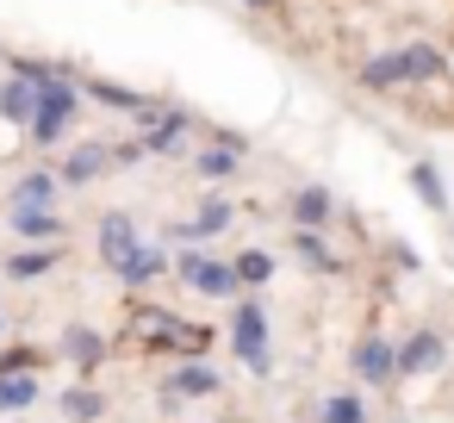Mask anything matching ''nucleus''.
<instances>
[{"instance_id": "obj_11", "label": "nucleus", "mask_w": 454, "mask_h": 423, "mask_svg": "<svg viewBox=\"0 0 454 423\" xmlns=\"http://www.w3.org/2000/svg\"><path fill=\"white\" fill-rule=\"evenodd\" d=\"M100 168H106V150L94 144V150H75V156H69V168H63V181H94Z\"/></svg>"}, {"instance_id": "obj_10", "label": "nucleus", "mask_w": 454, "mask_h": 423, "mask_svg": "<svg viewBox=\"0 0 454 423\" xmlns=\"http://www.w3.org/2000/svg\"><path fill=\"white\" fill-rule=\"evenodd\" d=\"M119 274H125L131 286H144V280H156V274H162V255H156V249H131V255L119 262Z\"/></svg>"}, {"instance_id": "obj_18", "label": "nucleus", "mask_w": 454, "mask_h": 423, "mask_svg": "<svg viewBox=\"0 0 454 423\" xmlns=\"http://www.w3.org/2000/svg\"><path fill=\"white\" fill-rule=\"evenodd\" d=\"M0 330H7V311H0Z\"/></svg>"}, {"instance_id": "obj_5", "label": "nucleus", "mask_w": 454, "mask_h": 423, "mask_svg": "<svg viewBox=\"0 0 454 423\" xmlns=\"http://www.w3.org/2000/svg\"><path fill=\"white\" fill-rule=\"evenodd\" d=\"M131 249H137V231H131V218H119V212H113V218L100 224V255H106V262L119 268V262H125Z\"/></svg>"}, {"instance_id": "obj_3", "label": "nucleus", "mask_w": 454, "mask_h": 423, "mask_svg": "<svg viewBox=\"0 0 454 423\" xmlns=\"http://www.w3.org/2000/svg\"><path fill=\"white\" fill-rule=\"evenodd\" d=\"M429 367H442V336H435V330H417V336L398 349V373L417 380V373H429Z\"/></svg>"}, {"instance_id": "obj_17", "label": "nucleus", "mask_w": 454, "mask_h": 423, "mask_svg": "<svg viewBox=\"0 0 454 423\" xmlns=\"http://www.w3.org/2000/svg\"><path fill=\"white\" fill-rule=\"evenodd\" d=\"M13 274H26V280L32 274H51V255H13Z\"/></svg>"}, {"instance_id": "obj_8", "label": "nucleus", "mask_w": 454, "mask_h": 423, "mask_svg": "<svg viewBox=\"0 0 454 423\" xmlns=\"http://www.w3.org/2000/svg\"><path fill=\"white\" fill-rule=\"evenodd\" d=\"M100 411H106V398H100V392H88V386L63 392V417H69V423H94Z\"/></svg>"}, {"instance_id": "obj_4", "label": "nucleus", "mask_w": 454, "mask_h": 423, "mask_svg": "<svg viewBox=\"0 0 454 423\" xmlns=\"http://www.w3.org/2000/svg\"><path fill=\"white\" fill-rule=\"evenodd\" d=\"M13 231L32 237V243H44V237H63V218H57L51 206H20V212H13Z\"/></svg>"}, {"instance_id": "obj_15", "label": "nucleus", "mask_w": 454, "mask_h": 423, "mask_svg": "<svg viewBox=\"0 0 454 423\" xmlns=\"http://www.w3.org/2000/svg\"><path fill=\"white\" fill-rule=\"evenodd\" d=\"M268 274H274V262H268L262 249H249V255L237 262V280H249V286H255V280H268Z\"/></svg>"}, {"instance_id": "obj_6", "label": "nucleus", "mask_w": 454, "mask_h": 423, "mask_svg": "<svg viewBox=\"0 0 454 423\" xmlns=\"http://www.w3.org/2000/svg\"><path fill=\"white\" fill-rule=\"evenodd\" d=\"M293 218L317 231V224L330 218V193H324V187H299V193H293Z\"/></svg>"}, {"instance_id": "obj_2", "label": "nucleus", "mask_w": 454, "mask_h": 423, "mask_svg": "<svg viewBox=\"0 0 454 423\" xmlns=\"http://www.w3.org/2000/svg\"><path fill=\"white\" fill-rule=\"evenodd\" d=\"M355 373H361L367 386H392V373H398V349L380 342V336H367V342L355 349Z\"/></svg>"}, {"instance_id": "obj_16", "label": "nucleus", "mask_w": 454, "mask_h": 423, "mask_svg": "<svg viewBox=\"0 0 454 423\" xmlns=\"http://www.w3.org/2000/svg\"><path fill=\"white\" fill-rule=\"evenodd\" d=\"M26 367H38V349H7L0 355V373H26Z\"/></svg>"}, {"instance_id": "obj_14", "label": "nucleus", "mask_w": 454, "mask_h": 423, "mask_svg": "<svg viewBox=\"0 0 454 423\" xmlns=\"http://www.w3.org/2000/svg\"><path fill=\"white\" fill-rule=\"evenodd\" d=\"M324 423H367V411H361V398H348V392H336V398L324 404Z\"/></svg>"}, {"instance_id": "obj_7", "label": "nucleus", "mask_w": 454, "mask_h": 423, "mask_svg": "<svg viewBox=\"0 0 454 423\" xmlns=\"http://www.w3.org/2000/svg\"><path fill=\"white\" fill-rule=\"evenodd\" d=\"M175 392H181V398H206V392H218V373H212L206 361H193V367L175 373Z\"/></svg>"}, {"instance_id": "obj_12", "label": "nucleus", "mask_w": 454, "mask_h": 423, "mask_svg": "<svg viewBox=\"0 0 454 423\" xmlns=\"http://www.w3.org/2000/svg\"><path fill=\"white\" fill-rule=\"evenodd\" d=\"M51 200H57V181L51 175H26L20 193H13V206H51Z\"/></svg>"}, {"instance_id": "obj_1", "label": "nucleus", "mask_w": 454, "mask_h": 423, "mask_svg": "<svg viewBox=\"0 0 454 423\" xmlns=\"http://www.w3.org/2000/svg\"><path fill=\"white\" fill-rule=\"evenodd\" d=\"M231 342H237V355H243V361H249L255 373H268V317H262L255 305H237Z\"/></svg>"}, {"instance_id": "obj_9", "label": "nucleus", "mask_w": 454, "mask_h": 423, "mask_svg": "<svg viewBox=\"0 0 454 423\" xmlns=\"http://www.w3.org/2000/svg\"><path fill=\"white\" fill-rule=\"evenodd\" d=\"M38 398V380H26V373H0V411H26Z\"/></svg>"}, {"instance_id": "obj_13", "label": "nucleus", "mask_w": 454, "mask_h": 423, "mask_svg": "<svg viewBox=\"0 0 454 423\" xmlns=\"http://www.w3.org/2000/svg\"><path fill=\"white\" fill-rule=\"evenodd\" d=\"M63 349H69V355H75V361H82V367H94V361H100V349H106V342H100V336H88V330H69V336H63Z\"/></svg>"}]
</instances>
